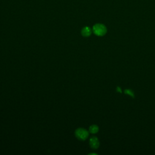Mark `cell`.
Returning <instances> with one entry per match:
<instances>
[{"label":"cell","instance_id":"obj_5","mask_svg":"<svg viewBox=\"0 0 155 155\" xmlns=\"http://www.w3.org/2000/svg\"><path fill=\"white\" fill-rule=\"evenodd\" d=\"M98 131H99V127H98L97 125H92L89 127V132L92 134L97 133Z\"/></svg>","mask_w":155,"mask_h":155},{"label":"cell","instance_id":"obj_1","mask_svg":"<svg viewBox=\"0 0 155 155\" xmlns=\"http://www.w3.org/2000/svg\"><path fill=\"white\" fill-rule=\"evenodd\" d=\"M93 32L96 36H104L107 32V27L102 24H96L93 27Z\"/></svg>","mask_w":155,"mask_h":155},{"label":"cell","instance_id":"obj_2","mask_svg":"<svg viewBox=\"0 0 155 155\" xmlns=\"http://www.w3.org/2000/svg\"><path fill=\"white\" fill-rule=\"evenodd\" d=\"M75 136L76 137L81 140H85L87 139L89 136V132L88 131L83 128H79L75 131Z\"/></svg>","mask_w":155,"mask_h":155},{"label":"cell","instance_id":"obj_4","mask_svg":"<svg viewBox=\"0 0 155 155\" xmlns=\"http://www.w3.org/2000/svg\"><path fill=\"white\" fill-rule=\"evenodd\" d=\"M92 29L89 27H84L81 30V34L84 37H88L92 34Z\"/></svg>","mask_w":155,"mask_h":155},{"label":"cell","instance_id":"obj_6","mask_svg":"<svg viewBox=\"0 0 155 155\" xmlns=\"http://www.w3.org/2000/svg\"><path fill=\"white\" fill-rule=\"evenodd\" d=\"M125 94H127V95H129L130 96H131V97H133V98H134V96H135L134 93L133 92V91L131 90H129V89H127V90H125Z\"/></svg>","mask_w":155,"mask_h":155},{"label":"cell","instance_id":"obj_3","mask_svg":"<svg viewBox=\"0 0 155 155\" xmlns=\"http://www.w3.org/2000/svg\"><path fill=\"white\" fill-rule=\"evenodd\" d=\"M89 144L91 148L93 149H97L100 147V141L98 138L96 137H92L89 140Z\"/></svg>","mask_w":155,"mask_h":155},{"label":"cell","instance_id":"obj_7","mask_svg":"<svg viewBox=\"0 0 155 155\" xmlns=\"http://www.w3.org/2000/svg\"><path fill=\"white\" fill-rule=\"evenodd\" d=\"M89 154H96V153H90Z\"/></svg>","mask_w":155,"mask_h":155}]
</instances>
